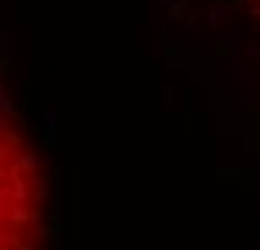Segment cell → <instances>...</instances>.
<instances>
[{
  "label": "cell",
  "instance_id": "1",
  "mask_svg": "<svg viewBox=\"0 0 260 250\" xmlns=\"http://www.w3.org/2000/svg\"><path fill=\"white\" fill-rule=\"evenodd\" d=\"M48 233V173L20 118L0 95V250H41Z\"/></svg>",
  "mask_w": 260,
  "mask_h": 250
},
{
  "label": "cell",
  "instance_id": "2",
  "mask_svg": "<svg viewBox=\"0 0 260 250\" xmlns=\"http://www.w3.org/2000/svg\"><path fill=\"white\" fill-rule=\"evenodd\" d=\"M250 4H253V10H257V14H260V0H250Z\"/></svg>",
  "mask_w": 260,
  "mask_h": 250
}]
</instances>
